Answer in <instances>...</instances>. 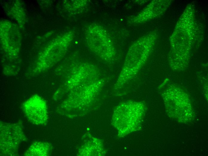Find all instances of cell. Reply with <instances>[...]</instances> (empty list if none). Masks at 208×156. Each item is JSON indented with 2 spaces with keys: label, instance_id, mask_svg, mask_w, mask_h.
Masks as SVG:
<instances>
[{
  "label": "cell",
  "instance_id": "8",
  "mask_svg": "<svg viewBox=\"0 0 208 156\" xmlns=\"http://www.w3.org/2000/svg\"><path fill=\"white\" fill-rule=\"evenodd\" d=\"M22 109L27 118L36 124H44L48 118L46 103L37 94L31 97L22 104Z\"/></svg>",
  "mask_w": 208,
  "mask_h": 156
},
{
  "label": "cell",
  "instance_id": "2",
  "mask_svg": "<svg viewBox=\"0 0 208 156\" xmlns=\"http://www.w3.org/2000/svg\"><path fill=\"white\" fill-rule=\"evenodd\" d=\"M146 107L143 103L128 100L118 105L114 109L112 124L120 137L139 130L145 115Z\"/></svg>",
  "mask_w": 208,
  "mask_h": 156
},
{
  "label": "cell",
  "instance_id": "3",
  "mask_svg": "<svg viewBox=\"0 0 208 156\" xmlns=\"http://www.w3.org/2000/svg\"><path fill=\"white\" fill-rule=\"evenodd\" d=\"M85 33V40L90 50L104 61L113 63L116 52L105 29L99 24L92 23L86 28Z\"/></svg>",
  "mask_w": 208,
  "mask_h": 156
},
{
  "label": "cell",
  "instance_id": "5",
  "mask_svg": "<svg viewBox=\"0 0 208 156\" xmlns=\"http://www.w3.org/2000/svg\"><path fill=\"white\" fill-rule=\"evenodd\" d=\"M70 32L49 45L43 51L35 66L27 73L32 77L47 70L59 62L64 56L70 45L73 33Z\"/></svg>",
  "mask_w": 208,
  "mask_h": 156
},
{
  "label": "cell",
  "instance_id": "6",
  "mask_svg": "<svg viewBox=\"0 0 208 156\" xmlns=\"http://www.w3.org/2000/svg\"><path fill=\"white\" fill-rule=\"evenodd\" d=\"M105 80L100 79L71 91L63 104L65 108L82 107L88 105L103 87Z\"/></svg>",
  "mask_w": 208,
  "mask_h": 156
},
{
  "label": "cell",
  "instance_id": "7",
  "mask_svg": "<svg viewBox=\"0 0 208 156\" xmlns=\"http://www.w3.org/2000/svg\"><path fill=\"white\" fill-rule=\"evenodd\" d=\"M100 79V72L96 66L82 63L72 68L65 86L67 89L71 91Z\"/></svg>",
  "mask_w": 208,
  "mask_h": 156
},
{
  "label": "cell",
  "instance_id": "4",
  "mask_svg": "<svg viewBox=\"0 0 208 156\" xmlns=\"http://www.w3.org/2000/svg\"><path fill=\"white\" fill-rule=\"evenodd\" d=\"M194 8L189 4L178 21L170 40L172 47V50H174L178 47L177 50L181 47L179 52L181 50L180 52L181 53L182 49L183 58L184 56L185 60H186V58L188 61L189 52L194 35Z\"/></svg>",
  "mask_w": 208,
  "mask_h": 156
},
{
  "label": "cell",
  "instance_id": "1",
  "mask_svg": "<svg viewBox=\"0 0 208 156\" xmlns=\"http://www.w3.org/2000/svg\"><path fill=\"white\" fill-rule=\"evenodd\" d=\"M157 38L156 33L151 32L138 39L130 46L114 85L115 89L123 88L135 76L147 60Z\"/></svg>",
  "mask_w": 208,
  "mask_h": 156
},
{
  "label": "cell",
  "instance_id": "9",
  "mask_svg": "<svg viewBox=\"0 0 208 156\" xmlns=\"http://www.w3.org/2000/svg\"><path fill=\"white\" fill-rule=\"evenodd\" d=\"M171 0H153L137 15L130 18L129 24L137 25L151 20L163 13L169 6Z\"/></svg>",
  "mask_w": 208,
  "mask_h": 156
}]
</instances>
